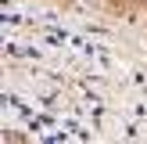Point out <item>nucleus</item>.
Listing matches in <instances>:
<instances>
[{"instance_id": "obj_1", "label": "nucleus", "mask_w": 147, "mask_h": 144, "mask_svg": "<svg viewBox=\"0 0 147 144\" xmlns=\"http://www.w3.org/2000/svg\"><path fill=\"white\" fill-rule=\"evenodd\" d=\"M50 4H65V7H68V4H72V0H50Z\"/></svg>"}]
</instances>
